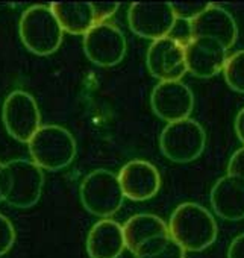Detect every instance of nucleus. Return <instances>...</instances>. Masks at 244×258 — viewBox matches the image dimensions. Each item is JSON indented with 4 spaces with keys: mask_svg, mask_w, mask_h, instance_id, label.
I'll use <instances>...</instances> for the list:
<instances>
[{
    "mask_svg": "<svg viewBox=\"0 0 244 258\" xmlns=\"http://www.w3.org/2000/svg\"><path fill=\"white\" fill-rule=\"evenodd\" d=\"M169 234L185 252H202L214 244L218 228L214 216L205 207L194 202H184L170 216Z\"/></svg>",
    "mask_w": 244,
    "mask_h": 258,
    "instance_id": "f257e3e1",
    "label": "nucleus"
},
{
    "mask_svg": "<svg viewBox=\"0 0 244 258\" xmlns=\"http://www.w3.org/2000/svg\"><path fill=\"white\" fill-rule=\"evenodd\" d=\"M19 34L23 46L38 56L55 53L61 44L64 31L50 7L35 5L28 8L20 19Z\"/></svg>",
    "mask_w": 244,
    "mask_h": 258,
    "instance_id": "f03ea898",
    "label": "nucleus"
},
{
    "mask_svg": "<svg viewBox=\"0 0 244 258\" xmlns=\"http://www.w3.org/2000/svg\"><path fill=\"white\" fill-rule=\"evenodd\" d=\"M32 161L41 169L56 172L68 167L77 152L74 137L65 127L44 124L28 143Z\"/></svg>",
    "mask_w": 244,
    "mask_h": 258,
    "instance_id": "7ed1b4c3",
    "label": "nucleus"
},
{
    "mask_svg": "<svg viewBox=\"0 0 244 258\" xmlns=\"http://www.w3.org/2000/svg\"><path fill=\"white\" fill-rule=\"evenodd\" d=\"M79 196L84 208L102 219H111L125 201L118 176L106 169L90 172L80 182Z\"/></svg>",
    "mask_w": 244,
    "mask_h": 258,
    "instance_id": "20e7f679",
    "label": "nucleus"
},
{
    "mask_svg": "<svg viewBox=\"0 0 244 258\" xmlns=\"http://www.w3.org/2000/svg\"><path fill=\"white\" fill-rule=\"evenodd\" d=\"M205 148L206 133L193 118L169 123L159 136V149L172 163H191L203 154Z\"/></svg>",
    "mask_w": 244,
    "mask_h": 258,
    "instance_id": "39448f33",
    "label": "nucleus"
},
{
    "mask_svg": "<svg viewBox=\"0 0 244 258\" xmlns=\"http://www.w3.org/2000/svg\"><path fill=\"white\" fill-rule=\"evenodd\" d=\"M8 170V193L5 202L14 208L34 207L43 193L44 175L32 160H13L5 164Z\"/></svg>",
    "mask_w": 244,
    "mask_h": 258,
    "instance_id": "423d86ee",
    "label": "nucleus"
},
{
    "mask_svg": "<svg viewBox=\"0 0 244 258\" xmlns=\"http://www.w3.org/2000/svg\"><path fill=\"white\" fill-rule=\"evenodd\" d=\"M2 121L14 140L29 143L41 127V114L35 99L23 90L10 93L4 102Z\"/></svg>",
    "mask_w": 244,
    "mask_h": 258,
    "instance_id": "0eeeda50",
    "label": "nucleus"
},
{
    "mask_svg": "<svg viewBox=\"0 0 244 258\" xmlns=\"http://www.w3.org/2000/svg\"><path fill=\"white\" fill-rule=\"evenodd\" d=\"M84 52L99 67H114L123 61L128 49L126 37L112 23H97L84 35Z\"/></svg>",
    "mask_w": 244,
    "mask_h": 258,
    "instance_id": "6e6552de",
    "label": "nucleus"
},
{
    "mask_svg": "<svg viewBox=\"0 0 244 258\" xmlns=\"http://www.w3.org/2000/svg\"><path fill=\"white\" fill-rule=\"evenodd\" d=\"M128 23L135 35L153 43L169 37L176 25V16L172 4H132Z\"/></svg>",
    "mask_w": 244,
    "mask_h": 258,
    "instance_id": "1a4fd4ad",
    "label": "nucleus"
},
{
    "mask_svg": "<svg viewBox=\"0 0 244 258\" xmlns=\"http://www.w3.org/2000/svg\"><path fill=\"white\" fill-rule=\"evenodd\" d=\"M146 66L150 75L159 79V82L181 81L187 73L184 43L170 35L153 41L147 49Z\"/></svg>",
    "mask_w": 244,
    "mask_h": 258,
    "instance_id": "9d476101",
    "label": "nucleus"
},
{
    "mask_svg": "<svg viewBox=\"0 0 244 258\" xmlns=\"http://www.w3.org/2000/svg\"><path fill=\"white\" fill-rule=\"evenodd\" d=\"M150 105L161 120L167 123L190 118L194 109V94L182 81L159 82L150 94Z\"/></svg>",
    "mask_w": 244,
    "mask_h": 258,
    "instance_id": "9b49d317",
    "label": "nucleus"
},
{
    "mask_svg": "<svg viewBox=\"0 0 244 258\" xmlns=\"http://www.w3.org/2000/svg\"><path fill=\"white\" fill-rule=\"evenodd\" d=\"M190 38H211L229 50L238 38L233 16L221 7L211 4L200 16L188 23Z\"/></svg>",
    "mask_w": 244,
    "mask_h": 258,
    "instance_id": "f8f14e48",
    "label": "nucleus"
},
{
    "mask_svg": "<svg viewBox=\"0 0 244 258\" xmlns=\"http://www.w3.org/2000/svg\"><path fill=\"white\" fill-rule=\"evenodd\" d=\"M118 182L125 198L143 202L155 198L161 188L158 169L146 160H132L118 172Z\"/></svg>",
    "mask_w": 244,
    "mask_h": 258,
    "instance_id": "ddd939ff",
    "label": "nucleus"
},
{
    "mask_svg": "<svg viewBox=\"0 0 244 258\" xmlns=\"http://www.w3.org/2000/svg\"><path fill=\"white\" fill-rule=\"evenodd\" d=\"M187 72L196 78H212L223 72L227 50L211 38H188L185 43Z\"/></svg>",
    "mask_w": 244,
    "mask_h": 258,
    "instance_id": "4468645a",
    "label": "nucleus"
},
{
    "mask_svg": "<svg viewBox=\"0 0 244 258\" xmlns=\"http://www.w3.org/2000/svg\"><path fill=\"white\" fill-rule=\"evenodd\" d=\"M126 249L123 226L112 219H102L93 225L87 237L90 258H118Z\"/></svg>",
    "mask_w": 244,
    "mask_h": 258,
    "instance_id": "2eb2a0df",
    "label": "nucleus"
},
{
    "mask_svg": "<svg viewBox=\"0 0 244 258\" xmlns=\"http://www.w3.org/2000/svg\"><path fill=\"white\" fill-rule=\"evenodd\" d=\"M214 213L227 222L244 219V182L233 176L220 178L209 195Z\"/></svg>",
    "mask_w": 244,
    "mask_h": 258,
    "instance_id": "dca6fc26",
    "label": "nucleus"
},
{
    "mask_svg": "<svg viewBox=\"0 0 244 258\" xmlns=\"http://www.w3.org/2000/svg\"><path fill=\"white\" fill-rule=\"evenodd\" d=\"M123 234L126 249L135 253L138 247L149 240L161 235H169V226L159 216L141 213L126 220V223L123 225Z\"/></svg>",
    "mask_w": 244,
    "mask_h": 258,
    "instance_id": "f3484780",
    "label": "nucleus"
},
{
    "mask_svg": "<svg viewBox=\"0 0 244 258\" xmlns=\"http://www.w3.org/2000/svg\"><path fill=\"white\" fill-rule=\"evenodd\" d=\"M50 8L62 31L71 35H85L97 25L93 4H52Z\"/></svg>",
    "mask_w": 244,
    "mask_h": 258,
    "instance_id": "a211bd4d",
    "label": "nucleus"
},
{
    "mask_svg": "<svg viewBox=\"0 0 244 258\" xmlns=\"http://www.w3.org/2000/svg\"><path fill=\"white\" fill-rule=\"evenodd\" d=\"M135 258H185L184 247L176 243L170 234L149 240L134 253Z\"/></svg>",
    "mask_w": 244,
    "mask_h": 258,
    "instance_id": "6ab92c4d",
    "label": "nucleus"
},
{
    "mask_svg": "<svg viewBox=\"0 0 244 258\" xmlns=\"http://www.w3.org/2000/svg\"><path fill=\"white\" fill-rule=\"evenodd\" d=\"M223 75L229 88L244 94V49L232 53L226 59Z\"/></svg>",
    "mask_w": 244,
    "mask_h": 258,
    "instance_id": "aec40b11",
    "label": "nucleus"
},
{
    "mask_svg": "<svg viewBox=\"0 0 244 258\" xmlns=\"http://www.w3.org/2000/svg\"><path fill=\"white\" fill-rule=\"evenodd\" d=\"M16 243V228L11 220L0 214V256H4L11 250Z\"/></svg>",
    "mask_w": 244,
    "mask_h": 258,
    "instance_id": "412c9836",
    "label": "nucleus"
},
{
    "mask_svg": "<svg viewBox=\"0 0 244 258\" xmlns=\"http://www.w3.org/2000/svg\"><path fill=\"white\" fill-rule=\"evenodd\" d=\"M211 4H172L173 13L176 16V20H185L191 22L197 16H200Z\"/></svg>",
    "mask_w": 244,
    "mask_h": 258,
    "instance_id": "4be33fe9",
    "label": "nucleus"
},
{
    "mask_svg": "<svg viewBox=\"0 0 244 258\" xmlns=\"http://www.w3.org/2000/svg\"><path fill=\"white\" fill-rule=\"evenodd\" d=\"M227 175L244 182V146L233 152L227 164Z\"/></svg>",
    "mask_w": 244,
    "mask_h": 258,
    "instance_id": "5701e85b",
    "label": "nucleus"
},
{
    "mask_svg": "<svg viewBox=\"0 0 244 258\" xmlns=\"http://www.w3.org/2000/svg\"><path fill=\"white\" fill-rule=\"evenodd\" d=\"M93 10L96 16V23H105L108 19H111L117 13L118 5L117 4H93Z\"/></svg>",
    "mask_w": 244,
    "mask_h": 258,
    "instance_id": "b1692460",
    "label": "nucleus"
},
{
    "mask_svg": "<svg viewBox=\"0 0 244 258\" xmlns=\"http://www.w3.org/2000/svg\"><path fill=\"white\" fill-rule=\"evenodd\" d=\"M227 258H244V232L230 241L227 247Z\"/></svg>",
    "mask_w": 244,
    "mask_h": 258,
    "instance_id": "393cba45",
    "label": "nucleus"
},
{
    "mask_svg": "<svg viewBox=\"0 0 244 258\" xmlns=\"http://www.w3.org/2000/svg\"><path fill=\"white\" fill-rule=\"evenodd\" d=\"M8 193V170L7 166L0 163V202L5 201Z\"/></svg>",
    "mask_w": 244,
    "mask_h": 258,
    "instance_id": "a878e982",
    "label": "nucleus"
},
{
    "mask_svg": "<svg viewBox=\"0 0 244 258\" xmlns=\"http://www.w3.org/2000/svg\"><path fill=\"white\" fill-rule=\"evenodd\" d=\"M233 126H235V134H236L238 140L244 145V108L236 114Z\"/></svg>",
    "mask_w": 244,
    "mask_h": 258,
    "instance_id": "bb28decb",
    "label": "nucleus"
}]
</instances>
